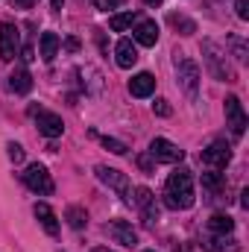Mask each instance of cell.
Wrapping results in <instances>:
<instances>
[{"mask_svg":"<svg viewBox=\"0 0 249 252\" xmlns=\"http://www.w3.org/2000/svg\"><path fill=\"white\" fill-rule=\"evenodd\" d=\"M164 205L173 208V211L193 205V176H190L187 167H176V170L167 176V185H164Z\"/></svg>","mask_w":249,"mask_h":252,"instance_id":"6da1fadb","label":"cell"},{"mask_svg":"<svg viewBox=\"0 0 249 252\" xmlns=\"http://www.w3.org/2000/svg\"><path fill=\"white\" fill-rule=\"evenodd\" d=\"M202 62H205L208 73H211L214 79H220V82H235V70H232L229 59H226V50H223L217 41H211V38L202 41Z\"/></svg>","mask_w":249,"mask_h":252,"instance_id":"7a4b0ae2","label":"cell"},{"mask_svg":"<svg viewBox=\"0 0 249 252\" xmlns=\"http://www.w3.org/2000/svg\"><path fill=\"white\" fill-rule=\"evenodd\" d=\"M176 79H179V88L193 100L196 88H199V64L185 53H176Z\"/></svg>","mask_w":249,"mask_h":252,"instance_id":"3957f363","label":"cell"},{"mask_svg":"<svg viewBox=\"0 0 249 252\" xmlns=\"http://www.w3.org/2000/svg\"><path fill=\"white\" fill-rule=\"evenodd\" d=\"M21 179H24L27 188L32 190V193H38V196H50L53 193V179H50V173H47L44 164H30L21 173Z\"/></svg>","mask_w":249,"mask_h":252,"instance_id":"277c9868","label":"cell"},{"mask_svg":"<svg viewBox=\"0 0 249 252\" xmlns=\"http://www.w3.org/2000/svg\"><path fill=\"white\" fill-rule=\"evenodd\" d=\"M94 173H97V179H100L103 185H109V188L115 190L121 199H126V202H129V193H132V188H129L126 173L115 170V167H106V164H97V167H94Z\"/></svg>","mask_w":249,"mask_h":252,"instance_id":"5b68a950","label":"cell"},{"mask_svg":"<svg viewBox=\"0 0 249 252\" xmlns=\"http://www.w3.org/2000/svg\"><path fill=\"white\" fill-rule=\"evenodd\" d=\"M150 156H153V161L176 164V161L185 158V150H179V147H176L173 141H167V138H153V141H150Z\"/></svg>","mask_w":249,"mask_h":252,"instance_id":"8992f818","label":"cell"},{"mask_svg":"<svg viewBox=\"0 0 249 252\" xmlns=\"http://www.w3.org/2000/svg\"><path fill=\"white\" fill-rule=\"evenodd\" d=\"M18 50H21V32H18V27L9 24V21H3L0 24V59L12 62L18 56Z\"/></svg>","mask_w":249,"mask_h":252,"instance_id":"52a82bcc","label":"cell"},{"mask_svg":"<svg viewBox=\"0 0 249 252\" xmlns=\"http://www.w3.org/2000/svg\"><path fill=\"white\" fill-rule=\"evenodd\" d=\"M202 164H208L211 170H223L229 161H232V147L226 144V141H214L211 147H205L202 150Z\"/></svg>","mask_w":249,"mask_h":252,"instance_id":"ba28073f","label":"cell"},{"mask_svg":"<svg viewBox=\"0 0 249 252\" xmlns=\"http://www.w3.org/2000/svg\"><path fill=\"white\" fill-rule=\"evenodd\" d=\"M30 115L35 118V126H38V132L44 135V138H59L64 132V124L59 115H53V112H44V109H30Z\"/></svg>","mask_w":249,"mask_h":252,"instance_id":"9c48e42d","label":"cell"},{"mask_svg":"<svg viewBox=\"0 0 249 252\" xmlns=\"http://www.w3.org/2000/svg\"><path fill=\"white\" fill-rule=\"evenodd\" d=\"M226 121L232 126V132L235 135H244L247 132V112H244V103L232 94V97H226Z\"/></svg>","mask_w":249,"mask_h":252,"instance_id":"30bf717a","label":"cell"},{"mask_svg":"<svg viewBox=\"0 0 249 252\" xmlns=\"http://www.w3.org/2000/svg\"><path fill=\"white\" fill-rule=\"evenodd\" d=\"M106 235L115 238V241L124 244V247H135V244H138V232H135L132 223H126V220H112V223L106 226Z\"/></svg>","mask_w":249,"mask_h":252,"instance_id":"8fae6325","label":"cell"},{"mask_svg":"<svg viewBox=\"0 0 249 252\" xmlns=\"http://www.w3.org/2000/svg\"><path fill=\"white\" fill-rule=\"evenodd\" d=\"M132 35H135V44H141V47H156V41H158V24H156V21H141V24L132 30Z\"/></svg>","mask_w":249,"mask_h":252,"instance_id":"7c38bea8","label":"cell"},{"mask_svg":"<svg viewBox=\"0 0 249 252\" xmlns=\"http://www.w3.org/2000/svg\"><path fill=\"white\" fill-rule=\"evenodd\" d=\"M156 91V76L153 73H135L132 79H129V94L132 97H150Z\"/></svg>","mask_w":249,"mask_h":252,"instance_id":"4fadbf2b","label":"cell"},{"mask_svg":"<svg viewBox=\"0 0 249 252\" xmlns=\"http://www.w3.org/2000/svg\"><path fill=\"white\" fill-rule=\"evenodd\" d=\"M32 211H35L38 223L44 226V232L56 238V235H59V217H56V211H53L47 202H35V208H32Z\"/></svg>","mask_w":249,"mask_h":252,"instance_id":"5bb4252c","label":"cell"},{"mask_svg":"<svg viewBox=\"0 0 249 252\" xmlns=\"http://www.w3.org/2000/svg\"><path fill=\"white\" fill-rule=\"evenodd\" d=\"M202 247L208 252H241V244L232 235H211L202 241Z\"/></svg>","mask_w":249,"mask_h":252,"instance_id":"9a60e30c","label":"cell"},{"mask_svg":"<svg viewBox=\"0 0 249 252\" xmlns=\"http://www.w3.org/2000/svg\"><path fill=\"white\" fill-rule=\"evenodd\" d=\"M59 35L56 32H41V41H38V56L44 59V62H53L56 59V53H59Z\"/></svg>","mask_w":249,"mask_h":252,"instance_id":"2e32d148","label":"cell"},{"mask_svg":"<svg viewBox=\"0 0 249 252\" xmlns=\"http://www.w3.org/2000/svg\"><path fill=\"white\" fill-rule=\"evenodd\" d=\"M115 56H118V64L121 67H132V64L138 62V47L129 38H121L118 47H115Z\"/></svg>","mask_w":249,"mask_h":252,"instance_id":"e0dca14e","label":"cell"},{"mask_svg":"<svg viewBox=\"0 0 249 252\" xmlns=\"http://www.w3.org/2000/svg\"><path fill=\"white\" fill-rule=\"evenodd\" d=\"M9 88H12L15 94H30V88H32L30 70H27V67H15L12 76H9Z\"/></svg>","mask_w":249,"mask_h":252,"instance_id":"ac0fdd59","label":"cell"},{"mask_svg":"<svg viewBox=\"0 0 249 252\" xmlns=\"http://www.w3.org/2000/svg\"><path fill=\"white\" fill-rule=\"evenodd\" d=\"M202 188H205V193H208L211 199L220 196V193H226V179H223V173H217V170L202 173Z\"/></svg>","mask_w":249,"mask_h":252,"instance_id":"d6986e66","label":"cell"},{"mask_svg":"<svg viewBox=\"0 0 249 252\" xmlns=\"http://www.w3.org/2000/svg\"><path fill=\"white\" fill-rule=\"evenodd\" d=\"M208 232H211V235H232V232H235V220H232L229 214H214V217L208 220Z\"/></svg>","mask_w":249,"mask_h":252,"instance_id":"ffe728a7","label":"cell"},{"mask_svg":"<svg viewBox=\"0 0 249 252\" xmlns=\"http://www.w3.org/2000/svg\"><path fill=\"white\" fill-rule=\"evenodd\" d=\"M64 220H67L70 229H85V226H88V214H85V208H79V205H67Z\"/></svg>","mask_w":249,"mask_h":252,"instance_id":"44dd1931","label":"cell"},{"mask_svg":"<svg viewBox=\"0 0 249 252\" xmlns=\"http://www.w3.org/2000/svg\"><path fill=\"white\" fill-rule=\"evenodd\" d=\"M135 21H138V12H135V9H129V12H121V15H112L109 27H112L115 32H124V30H129Z\"/></svg>","mask_w":249,"mask_h":252,"instance_id":"7402d4cb","label":"cell"},{"mask_svg":"<svg viewBox=\"0 0 249 252\" xmlns=\"http://www.w3.org/2000/svg\"><path fill=\"white\" fill-rule=\"evenodd\" d=\"M176 30H182V35H190V32H196V24L187 18V15H179V12H170V18H167Z\"/></svg>","mask_w":249,"mask_h":252,"instance_id":"603a6c76","label":"cell"},{"mask_svg":"<svg viewBox=\"0 0 249 252\" xmlns=\"http://www.w3.org/2000/svg\"><path fill=\"white\" fill-rule=\"evenodd\" d=\"M138 211H141V220H144L147 226H153V223L158 220V205H156V199H150V202H147V205H141Z\"/></svg>","mask_w":249,"mask_h":252,"instance_id":"cb8c5ba5","label":"cell"},{"mask_svg":"<svg viewBox=\"0 0 249 252\" xmlns=\"http://www.w3.org/2000/svg\"><path fill=\"white\" fill-rule=\"evenodd\" d=\"M229 41H232L235 59H238V62H247V41H244L241 35H229Z\"/></svg>","mask_w":249,"mask_h":252,"instance_id":"d4e9b609","label":"cell"},{"mask_svg":"<svg viewBox=\"0 0 249 252\" xmlns=\"http://www.w3.org/2000/svg\"><path fill=\"white\" fill-rule=\"evenodd\" d=\"M103 147H106L109 153H115V156H126V150H129L124 141H118V138H109V135L103 138Z\"/></svg>","mask_w":249,"mask_h":252,"instance_id":"484cf974","label":"cell"},{"mask_svg":"<svg viewBox=\"0 0 249 252\" xmlns=\"http://www.w3.org/2000/svg\"><path fill=\"white\" fill-rule=\"evenodd\" d=\"M79 70H82L85 76H91V67H79ZM100 79H103V76L94 70V79H91V88H88V94H100V88H103V82H100Z\"/></svg>","mask_w":249,"mask_h":252,"instance_id":"4316f807","label":"cell"},{"mask_svg":"<svg viewBox=\"0 0 249 252\" xmlns=\"http://www.w3.org/2000/svg\"><path fill=\"white\" fill-rule=\"evenodd\" d=\"M6 150H9V161H15V164H21V161H24V147H21V144H15V141H12Z\"/></svg>","mask_w":249,"mask_h":252,"instance_id":"83f0119b","label":"cell"},{"mask_svg":"<svg viewBox=\"0 0 249 252\" xmlns=\"http://www.w3.org/2000/svg\"><path fill=\"white\" fill-rule=\"evenodd\" d=\"M153 112H156L158 118H170V106H167V100H156V103H153Z\"/></svg>","mask_w":249,"mask_h":252,"instance_id":"f1b7e54d","label":"cell"},{"mask_svg":"<svg viewBox=\"0 0 249 252\" xmlns=\"http://www.w3.org/2000/svg\"><path fill=\"white\" fill-rule=\"evenodd\" d=\"M138 167L144 173H153V156H138Z\"/></svg>","mask_w":249,"mask_h":252,"instance_id":"f546056e","label":"cell"},{"mask_svg":"<svg viewBox=\"0 0 249 252\" xmlns=\"http://www.w3.org/2000/svg\"><path fill=\"white\" fill-rule=\"evenodd\" d=\"M235 9H238V18H241V21H247L249 18V0H238Z\"/></svg>","mask_w":249,"mask_h":252,"instance_id":"4dcf8cb0","label":"cell"},{"mask_svg":"<svg viewBox=\"0 0 249 252\" xmlns=\"http://www.w3.org/2000/svg\"><path fill=\"white\" fill-rule=\"evenodd\" d=\"M124 0H97V9H103V12H109V9H118Z\"/></svg>","mask_w":249,"mask_h":252,"instance_id":"1f68e13d","label":"cell"},{"mask_svg":"<svg viewBox=\"0 0 249 252\" xmlns=\"http://www.w3.org/2000/svg\"><path fill=\"white\" fill-rule=\"evenodd\" d=\"M64 47H67L70 53H76V50H79V41H76V38H67V41H64Z\"/></svg>","mask_w":249,"mask_h":252,"instance_id":"d6a6232c","label":"cell"},{"mask_svg":"<svg viewBox=\"0 0 249 252\" xmlns=\"http://www.w3.org/2000/svg\"><path fill=\"white\" fill-rule=\"evenodd\" d=\"M12 3H15V6H21V9H30L35 0H12Z\"/></svg>","mask_w":249,"mask_h":252,"instance_id":"836d02e7","label":"cell"},{"mask_svg":"<svg viewBox=\"0 0 249 252\" xmlns=\"http://www.w3.org/2000/svg\"><path fill=\"white\" fill-rule=\"evenodd\" d=\"M21 53H24V62H32V47H24Z\"/></svg>","mask_w":249,"mask_h":252,"instance_id":"e575fe53","label":"cell"},{"mask_svg":"<svg viewBox=\"0 0 249 252\" xmlns=\"http://www.w3.org/2000/svg\"><path fill=\"white\" fill-rule=\"evenodd\" d=\"M62 3H64V0H50V6H53V9H56V12H59V9H62Z\"/></svg>","mask_w":249,"mask_h":252,"instance_id":"d590c367","label":"cell"},{"mask_svg":"<svg viewBox=\"0 0 249 252\" xmlns=\"http://www.w3.org/2000/svg\"><path fill=\"white\" fill-rule=\"evenodd\" d=\"M144 3H150V6H158V3H161V0H144Z\"/></svg>","mask_w":249,"mask_h":252,"instance_id":"8d00e7d4","label":"cell"},{"mask_svg":"<svg viewBox=\"0 0 249 252\" xmlns=\"http://www.w3.org/2000/svg\"><path fill=\"white\" fill-rule=\"evenodd\" d=\"M91 252H112V250H106V247H97V250H91Z\"/></svg>","mask_w":249,"mask_h":252,"instance_id":"74e56055","label":"cell"},{"mask_svg":"<svg viewBox=\"0 0 249 252\" xmlns=\"http://www.w3.org/2000/svg\"><path fill=\"white\" fill-rule=\"evenodd\" d=\"M144 252H156V250H144Z\"/></svg>","mask_w":249,"mask_h":252,"instance_id":"f35d334b","label":"cell"},{"mask_svg":"<svg viewBox=\"0 0 249 252\" xmlns=\"http://www.w3.org/2000/svg\"><path fill=\"white\" fill-rule=\"evenodd\" d=\"M176 252H185V250H176Z\"/></svg>","mask_w":249,"mask_h":252,"instance_id":"ab89813d","label":"cell"}]
</instances>
